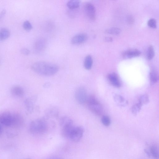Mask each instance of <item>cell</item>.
I'll list each match as a JSON object with an SVG mask.
<instances>
[{
	"mask_svg": "<svg viewBox=\"0 0 159 159\" xmlns=\"http://www.w3.org/2000/svg\"><path fill=\"white\" fill-rule=\"evenodd\" d=\"M32 70L35 73L44 76H52L56 74L59 70L57 65L44 61H39L33 63Z\"/></svg>",
	"mask_w": 159,
	"mask_h": 159,
	"instance_id": "obj_1",
	"label": "cell"
},
{
	"mask_svg": "<svg viewBox=\"0 0 159 159\" xmlns=\"http://www.w3.org/2000/svg\"><path fill=\"white\" fill-rule=\"evenodd\" d=\"M50 123L44 118L36 119L31 122L29 126L31 133L37 135L43 134L48 133L51 128Z\"/></svg>",
	"mask_w": 159,
	"mask_h": 159,
	"instance_id": "obj_2",
	"label": "cell"
},
{
	"mask_svg": "<svg viewBox=\"0 0 159 159\" xmlns=\"http://www.w3.org/2000/svg\"><path fill=\"white\" fill-rule=\"evenodd\" d=\"M85 103L89 110L93 113L98 115H100L102 114V107L94 96H88Z\"/></svg>",
	"mask_w": 159,
	"mask_h": 159,
	"instance_id": "obj_3",
	"label": "cell"
},
{
	"mask_svg": "<svg viewBox=\"0 0 159 159\" xmlns=\"http://www.w3.org/2000/svg\"><path fill=\"white\" fill-rule=\"evenodd\" d=\"M60 125L61 128L62 136L68 138L69 134L74 126L72 120L67 116H63L60 120Z\"/></svg>",
	"mask_w": 159,
	"mask_h": 159,
	"instance_id": "obj_4",
	"label": "cell"
},
{
	"mask_svg": "<svg viewBox=\"0 0 159 159\" xmlns=\"http://www.w3.org/2000/svg\"><path fill=\"white\" fill-rule=\"evenodd\" d=\"M84 132V129L82 127L74 125L69 134L68 138L72 141L78 142L82 137Z\"/></svg>",
	"mask_w": 159,
	"mask_h": 159,
	"instance_id": "obj_5",
	"label": "cell"
},
{
	"mask_svg": "<svg viewBox=\"0 0 159 159\" xmlns=\"http://www.w3.org/2000/svg\"><path fill=\"white\" fill-rule=\"evenodd\" d=\"M88 96L87 91L84 87H80L76 90L75 93V98L80 104H85Z\"/></svg>",
	"mask_w": 159,
	"mask_h": 159,
	"instance_id": "obj_6",
	"label": "cell"
},
{
	"mask_svg": "<svg viewBox=\"0 0 159 159\" xmlns=\"http://www.w3.org/2000/svg\"><path fill=\"white\" fill-rule=\"evenodd\" d=\"M0 122L7 126H12V114L9 112H5L0 115Z\"/></svg>",
	"mask_w": 159,
	"mask_h": 159,
	"instance_id": "obj_7",
	"label": "cell"
},
{
	"mask_svg": "<svg viewBox=\"0 0 159 159\" xmlns=\"http://www.w3.org/2000/svg\"><path fill=\"white\" fill-rule=\"evenodd\" d=\"M84 10L87 16L91 20H94L96 18V11L93 4L88 2L84 6Z\"/></svg>",
	"mask_w": 159,
	"mask_h": 159,
	"instance_id": "obj_8",
	"label": "cell"
},
{
	"mask_svg": "<svg viewBox=\"0 0 159 159\" xmlns=\"http://www.w3.org/2000/svg\"><path fill=\"white\" fill-rule=\"evenodd\" d=\"M88 38V35L85 33H79L73 37L71 42L73 44H81L84 43L87 40Z\"/></svg>",
	"mask_w": 159,
	"mask_h": 159,
	"instance_id": "obj_9",
	"label": "cell"
},
{
	"mask_svg": "<svg viewBox=\"0 0 159 159\" xmlns=\"http://www.w3.org/2000/svg\"><path fill=\"white\" fill-rule=\"evenodd\" d=\"M46 46L45 39L42 38L38 39L35 42L34 49L36 52H41L44 50Z\"/></svg>",
	"mask_w": 159,
	"mask_h": 159,
	"instance_id": "obj_10",
	"label": "cell"
},
{
	"mask_svg": "<svg viewBox=\"0 0 159 159\" xmlns=\"http://www.w3.org/2000/svg\"><path fill=\"white\" fill-rule=\"evenodd\" d=\"M141 54L140 51L137 49H131L125 51L123 53V57L125 58H130L137 57Z\"/></svg>",
	"mask_w": 159,
	"mask_h": 159,
	"instance_id": "obj_11",
	"label": "cell"
},
{
	"mask_svg": "<svg viewBox=\"0 0 159 159\" xmlns=\"http://www.w3.org/2000/svg\"><path fill=\"white\" fill-rule=\"evenodd\" d=\"M108 79L114 86L119 88L121 86V83L117 75L115 73H110L108 75Z\"/></svg>",
	"mask_w": 159,
	"mask_h": 159,
	"instance_id": "obj_12",
	"label": "cell"
},
{
	"mask_svg": "<svg viewBox=\"0 0 159 159\" xmlns=\"http://www.w3.org/2000/svg\"><path fill=\"white\" fill-rule=\"evenodd\" d=\"M23 122V118L18 113L12 114V126H19L21 125Z\"/></svg>",
	"mask_w": 159,
	"mask_h": 159,
	"instance_id": "obj_13",
	"label": "cell"
},
{
	"mask_svg": "<svg viewBox=\"0 0 159 159\" xmlns=\"http://www.w3.org/2000/svg\"><path fill=\"white\" fill-rule=\"evenodd\" d=\"M11 91L12 94L17 97H21L24 94V91L23 89L19 86L16 85L12 87Z\"/></svg>",
	"mask_w": 159,
	"mask_h": 159,
	"instance_id": "obj_14",
	"label": "cell"
},
{
	"mask_svg": "<svg viewBox=\"0 0 159 159\" xmlns=\"http://www.w3.org/2000/svg\"><path fill=\"white\" fill-rule=\"evenodd\" d=\"M24 104L27 111L29 113H32L34 108V104L32 100L30 98H27L25 100Z\"/></svg>",
	"mask_w": 159,
	"mask_h": 159,
	"instance_id": "obj_15",
	"label": "cell"
},
{
	"mask_svg": "<svg viewBox=\"0 0 159 159\" xmlns=\"http://www.w3.org/2000/svg\"><path fill=\"white\" fill-rule=\"evenodd\" d=\"M80 2V1L79 0H70L67 2V6L70 9H75L79 7Z\"/></svg>",
	"mask_w": 159,
	"mask_h": 159,
	"instance_id": "obj_16",
	"label": "cell"
},
{
	"mask_svg": "<svg viewBox=\"0 0 159 159\" xmlns=\"http://www.w3.org/2000/svg\"><path fill=\"white\" fill-rule=\"evenodd\" d=\"M93 60L92 56L90 55H87L85 57L84 61V66L87 70L90 69L92 67Z\"/></svg>",
	"mask_w": 159,
	"mask_h": 159,
	"instance_id": "obj_17",
	"label": "cell"
},
{
	"mask_svg": "<svg viewBox=\"0 0 159 159\" xmlns=\"http://www.w3.org/2000/svg\"><path fill=\"white\" fill-rule=\"evenodd\" d=\"M10 35L9 30L6 28L0 29V41H2L7 39Z\"/></svg>",
	"mask_w": 159,
	"mask_h": 159,
	"instance_id": "obj_18",
	"label": "cell"
},
{
	"mask_svg": "<svg viewBox=\"0 0 159 159\" xmlns=\"http://www.w3.org/2000/svg\"><path fill=\"white\" fill-rule=\"evenodd\" d=\"M150 151L151 154L154 159H158V148L157 145H153L151 146L150 148Z\"/></svg>",
	"mask_w": 159,
	"mask_h": 159,
	"instance_id": "obj_19",
	"label": "cell"
},
{
	"mask_svg": "<svg viewBox=\"0 0 159 159\" xmlns=\"http://www.w3.org/2000/svg\"><path fill=\"white\" fill-rule=\"evenodd\" d=\"M151 83L153 84L156 83L158 80V75L156 71L152 70L150 73Z\"/></svg>",
	"mask_w": 159,
	"mask_h": 159,
	"instance_id": "obj_20",
	"label": "cell"
},
{
	"mask_svg": "<svg viewBox=\"0 0 159 159\" xmlns=\"http://www.w3.org/2000/svg\"><path fill=\"white\" fill-rule=\"evenodd\" d=\"M120 31L121 30L119 28L116 27L108 28L105 31V32L107 33L113 34H118Z\"/></svg>",
	"mask_w": 159,
	"mask_h": 159,
	"instance_id": "obj_21",
	"label": "cell"
},
{
	"mask_svg": "<svg viewBox=\"0 0 159 159\" xmlns=\"http://www.w3.org/2000/svg\"><path fill=\"white\" fill-rule=\"evenodd\" d=\"M47 116L48 117H56L57 116L58 112L57 109L55 108H51L48 109L46 112Z\"/></svg>",
	"mask_w": 159,
	"mask_h": 159,
	"instance_id": "obj_22",
	"label": "cell"
},
{
	"mask_svg": "<svg viewBox=\"0 0 159 159\" xmlns=\"http://www.w3.org/2000/svg\"><path fill=\"white\" fill-rule=\"evenodd\" d=\"M155 52L154 48L152 45L150 46L148 48L147 52V57L148 59L151 60L154 57Z\"/></svg>",
	"mask_w": 159,
	"mask_h": 159,
	"instance_id": "obj_23",
	"label": "cell"
},
{
	"mask_svg": "<svg viewBox=\"0 0 159 159\" xmlns=\"http://www.w3.org/2000/svg\"><path fill=\"white\" fill-rule=\"evenodd\" d=\"M148 101V97L147 94L142 95L139 98V103L142 105L147 104Z\"/></svg>",
	"mask_w": 159,
	"mask_h": 159,
	"instance_id": "obj_24",
	"label": "cell"
},
{
	"mask_svg": "<svg viewBox=\"0 0 159 159\" xmlns=\"http://www.w3.org/2000/svg\"><path fill=\"white\" fill-rule=\"evenodd\" d=\"M142 105L139 103L133 106L132 108V113L134 115H136L140 111Z\"/></svg>",
	"mask_w": 159,
	"mask_h": 159,
	"instance_id": "obj_25",
	"label": "cell"
},
{
	"mask_svg": "<svg viewBox=\"0 0 159 159\" xmlns=\"http://www.w3.org/2000/svg\"><path fill=\"white\" fill-rule=\"evenodd\" d=\"M114 99L116 102L119 105L123 104L125 102V99L122 96L119 95H116L114 97Z\"/></svg>",
	"mask_w": 159,
	"mask_h": 159,
	"instance_id": "obj_26",
	"label": "cell"
},
{
	"mask_svg": "<svg viewBox=\"0 0 159 159\" xmlns=\"http://www.w3.org/2000/svg\"><path fill=\"white\" fill-rule=\"evenodd\" d=\"M23 27L25 30L28 31L31 30L33 28L32 24L28 20H26L24 22Z\"/></svg>",
	"mask_w": 159,
	"mask_h": 159,
	"instance_id": "obj_27",
	"label": "cell"
},
{
	"mask_svg": "<svg viewBox=\"0 0 159 159\" xmlns=\"http://www.w3.org/2000/svg\"><path fill=\"white\" fill-rule=\"evenodd\" d=\"M101 121L103 124L106 126L110 125L111 123L110 119L107 116H103L102 118Z\"/></svg>",
	"mask_w": 159,
	"mask_h": 159,
	"instance_id": "obj_28",
	"label": "cell"
},
{
	"mask_svg": "<svg viewBox=\"0 0 159 159\" xmlns=\"http://www.w3.org/2000/svg\"><path fill=\"white\" fill-rule=\"evenodd\" d=\"M148 25L151 28H155L157 27L156 20L153 18L150 19L148 22Z\"/></svg>",
	"mask_w": 159,
	"mask_h": 159,
	"instance_id": "obj_29",
	"label": "cell"
},
{
	"mask_svg": "<svg viewBox=\"0 0 159 159\" xmlns=\"http://www.w3.org/2000/svg\"><path fill=\"white\" fill-rule=\"evenodd\" d=\"M20 52L22 54L25 55H29L30 52L29 49L25 48H22L20 50Z\"/></svg>",
	"mask_w": 159,
	"mask_h": 159,
	"instance_id": "obj_30",
	"label": "cell"
},
{
	"mask_svg": "<svg viewBox=\"0 0 159 159\" xmlns=\"http://www.w3.org/2000/svg\"><path fill=\"white\" fill-rule=\"evenodd\" d=\"M6 13V11L5 9H3L0 12V21L4 17Z\"/></svg>",
	"mask_w": 159,
	"mask_h": 159,
	"instance_id": "obj_31",
	"label": "cell"
},
{
	"mask_svg": "<svg viewBox=\"0 0 159 159\" xmlns=\"http://www.w3.org/2000/svg\"><path fill=\"white\" fill-rule=\"evenodd\" d=\"M127 20L129 24H132L134 22V20L133 17L131 16H128Z\"/></svg>",
	"mask_w": 159,
	"mask_h": 159,
	"instance_id": "obj_32",
	"label": "cell"
},
{
	"mask_svg": "<svg viewBox=\"0 0 159 159\" xmlns=\"http://www.w3.org/2000/svg\"><path fill=\"white\" fill-rule=\"evenodd\" d=\"M105 40L107 41L110 42L112 41V39L110 37H107L105 38Z\"/></svg>",
	"mask_w": 159,
	"mask_h": 159,
	"instance_id": "obj_33",
	"label": "cell"
},
{
	"mask_svg": "<svg viewBox=\"0 0 159 159\" xmlns=\"http://www.w3.org/2000/svg\"><path fill=\"white\" fill-rule=\"evenodd\" d=\"M2 128L0 125V134L2 133Z\"/></svg>",
	"mask_w": 159,
	"mask_h": 159,
	"instance_id": "obj_34",
	"label": "cell"
},
{
	"mask_svg": "<svg viewBox=\"0 0 159 159\" xmlns=\"http://www.w3.org/2000/svg\"><path fill=\"white\" fill-rule=\"evenodd\" d=\"M63 159L61 158H54L53 159Z\"/></svg>",
	"mask_w": 159,
	"mask_h": 159,
	"instance_id": "obj_35",
	"label": "cell"
},
{
	"mask_svg": "<svg viewBox=\"0 0 159 159\" xmlns=\"http://www.w3.org/2000/svg\"><path fill=\"white\" fill-rule=\"evenodd\" d=\"M31 159L30 158H26V159Z\"/></svg>",
	"mask_w": 159,
	"mask_h": 159,
	"instance_id": "obj_36",
	"label": "cell"
}]
</instances>
